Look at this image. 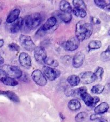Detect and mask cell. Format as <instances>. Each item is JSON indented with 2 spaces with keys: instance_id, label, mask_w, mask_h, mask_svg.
I'll return each instance as SVG.
<instances>
[{
  "instance_id": "cell-1",
  "label": "cell",
  "mask_w": 110,
  "mask_h": 122,
  "mask_svg": "<svg viewBox=\"0 0 110 122\" xmlns=\"http://www.w3.org/2000/svg\"><path fill=\"white\" fill-rule=\"evenodd\" d=\"M93 27L91 24L86 23L84 20H81L76 25V37L80 41L89 38L93 32Z\"/></svg>"
},
{
  "instance_id": "cell-2",
  "label": "cell",
  "mask_w": 110,
  "mask_h": 122,
  "mask_svg": "<svg viewBox=\"0 0 110 122\" xmlns=\"http://www.w3.org/2000/svg\"><path fill=\"white\" fill-rule=\"evenodd\" d=\"M41 21V15L39 13H34L27 16L23 20V26L29 29H34L40 24Z\"/></svg>"
},
{
  "instance_id": "cell-3",
  "label": "cell",
  "mask_w": 110,
  "mask_h": 122,
  "mask_svg": "<svg viewBox=\"0 0 110 122\" xmlns=\"http://www.w3.org/2000/svg\"><path fill=\"white\" fill-rule=\"evenodd\" d=\"M4 71L7 76L12 78L19 79L22 76V71L18 67L14 65H5L1 68Z\"/></svg>"
},
{
  "instance_id": "cell-4",
  "label": "cell",
  "mask_w": 110,
  "mask_h": 122,
  "mask_svg": "<svg viewBox=\"0 0 110 122\" xmlns=\"http://www.w3.org/2000/svg\"><path fill=\"white\" fill-rule=\"evenodd\" d=\"M20 42L21 46L28 51H33L36 47L35 44L29 36L21 35L20 36Z\"/></svg>"
},
{
  "instance_id": "cell-5",
  "label": "cell",
  "mask_w": 110,
  "mask_h": 122,
  "mask_svg": "<svg viewBox=\"0 0 110 122\" xmlns=\"http://www.w3.org/2000/svg\"><path fill=\"white\" fill-rule=\"evenodd\" d=\"M44 75L50 81H54L60 76L61 71L55 68L47 66H44L43 68Z\"/></svg>"
},
{
  "instance_id": "cell-6",
  "label": "cell",
  "mask_w": 110,
  "mask_h": 122,
  "mask_svg": "<svg viewBox=\"0 0 110 122\" xmlns=\"http://www.w3.org/2000/svg\"><path fill=\"white\" fill-rule=\"evenodd\" d=\"M32 78L34 82L38 86H45L47 83V80L43 72L39 69H35L32 73Z\"/></svg>"
},
{
  "instance_id": "cell-7",
  "label": "cell",
  "mask_w": 110,
  "mask_h": 122,
  "mask_svg": "<svg viewBox=\"0 0 110 122\" xmlns=\"http://www.w3.org/2000/svg\"><path fill=\"white\" fill-rule=\"evenodd\" d=\"M34 56L36 61L39 64H44V61L47 57V52L42 46H37L34 50Z\"/></svg>"
},
{
  "instance_id": "cell-8",
  "label": "cell",
  "mask_w": 110,
  "mask_h": 122,
  "mask_svg": "<svg viewBox=\"0 0 110 122\" xmlns=\"http://www.w3.org/2000/svg\"><path fill=\"white\" fill-rule=\"evenodd\" d=\"M79 77L80 81L84 84L92 83L97 80L94 73L92 71H86L80 74Z\"/></svg>"
},
{
  "instance_id": "cell-9",
  "label": "cell",
  "mask_w": 110,
  "mask_h": 122,
  "mask_svg": "<svg viewBox=\"0 0 110 122\" xmlns=\"http://www.w3.org/2000/svg\"><path fill=\"white\" fill-rule=\"evenodd\" d=\"M18 60L20 65L24 68L29 69L31 67L32 61L31 56L25 52H22L20 54Z\"/></svg>"
},
{
  "instance_id": "cell-10",
  "label": "cell",
  "mask_w": 110,
  "mask_h": 122,
  "mask_svg": "<svg viewBox=\"0 0 110 122\" xmlns=\"http://www.w3.org/2000/svg\"><path fill=\"white\" fill-rule=\"evenodd\" d=\"M85 54L83 52H79L75 54L73 59V66L76 68L81 67L85 60Z\"/></svg>"
},
{
  "instance_id": "cell-11",
  "label": "cell",
  "mask_w": 110,
  "mask_h": 122,
  "mask_svg": "<svg viewBox=\"0 0 110 122\" xmlns=\"http://www.w3.org/2000/svg\"><path fill=\"white\" fill-rule=\"evenodd\" d=\"M80 41L76 37H72L68 40L65 44V48L69 51H73L77 50L79 47Z\"/></svg>"
},
{
  "instance_id": "cell-12",
  "label": "cell",
  "mask_w": 110,
  "mask_h": 122,
  "mask_svg": "<svg viewBox=\"0 0 110 122\" xmlns=\"http://www.w3.org/2000/svg\"><path fill=\"white\" fill-rule=\"evenodd\" d=\"M57 23V20L55 17H50L46 20V22L44 23L43 26L41 27V29L44 32H46L48 30L53 28L55 25Z\"/></svg>"
},
{
  "instance_id": "cell-13",
  "label": "cell",
  "mask_w": 110,
  "mask_h": 122,
  "mask_svg": "<svg viewBox=\"0 0 110 122\" xmlns=\"http://www.w3.org/2000/svg\"><path fill=\"white\" fill-rule=\"evenodd\" d=\"M20 11L18 9H15L10 12L7 18V22L8 23H12L18 20L20 16Z\"/></svg>"
},
{
  "instance_id": "cell-14",
  "label": "cell",
  "mask_w": 110,
  "mask_h": 122,
  "mask_svg": "<svg viewBox=\"0 0 110 122\" xmlns=\"http://www.w3.org/2000/svg\"><path fill=\"white\" fill-rule=\"evenodd\" d=\"M23 19L21 17L18 18V20H17L15 22H14V24H12L11 28L10 29L11 32L12 33H16L18 32L23 28Z\"/></svg>"
},
{
  "instance_id": "cell-15",
  "label": "cell",
  "mask_w": 110,
  "mask_h": 122,
  "mask_svg": "<svg viewBox=\"0 0 110 122\" xmlns=\"http://www.w3.org/2000/svg\"><path fill=\"white\" fill-rule=\"evenodd\" d=\"M109 109V105L106 102H102L95 108L94 111L96 114L101 115L106 112Z\"/></svg>"
},
{
  "instance_id": "cell-16",
  "label": "cell",
  "mask_w": 110,
  "mask_h": 122,
  "mask_svg": "<svg viewBox=\"0 0 110 122\" xmlns=\"http://www.w3.org/2000/svg\"><path fill=\"white\" fill-rule=\"evenodd\" d=\"M59 7H60V11L63 12L71 13L72 10H73L70 4L69 3V2L65 1V0H62L60 2Z\"/></svg>"
},
{
  "instance_id": "cell-17",
  "label": "cell",
  "mask_w": 110,
  "mask_h": 122,
  "mask_svg": "<svg viewBox=\"0 0 110 122\" xmlns=\"http://www.w3.org/2000/svg\"><path fill=\"white\" fill-rule=\"evenodd\" d=\"M0 95H3L7 96V97L12 101L14 102H20V98L15 93L11 91H0Z\"/></svg>"
},
{
  "instance_id": "cell-18",
  "label": "cell",
  "mask_w": 110,
  "mask_h": 122,
  "mask_svg": "<svg viewBox=\"0 0 110 122\" xmlns=\"http://www.w3.org/2000/svg\"><path fill=\"white\" fill-rule=\"evenodd\" d=\"M68 107L70 110L72 111H76L79 110L81 108V104L79 101L77 100L73 99L69 102L68 104Z\"/></svg>"
},
{
  "instance_id": "cell-19",
  "label": "cell",
  "mask_w": 110,
  "mask_h": 122,
  "mask_svg": "<svg viewBox=\"0 0 110 122\" xmlns=\"http://www.w3.org/2000/svg\"><path fill=\"white\" fill-rule=\"evenodd\" d=\"M2 82L4 85L9 86H16L18 85V81L16 80L14 78L9 77V76H5L1 80Z\"/></svg>"
},
{
  "instance_id": "cell-20",
  "label": "cell",
  "mask_w": 110,
  "mask_h": 122,
  "mask_svg": "<svg viewBox=\"0 0 110 122\" xmlns=\"http://www.w3.org/2000/svg\"><path fill=\"white\" fill-rule=\"evenodd\" d=\"M67 82L71 87H75L80 83V79L77 75H71L67 78Z\"/></svg>"
},
{
  "instance_id": "cell-21",
  "label": "cell",
  "mask_w": 110,
  "mask_h": 122,
  "mask_svg": "<svg viewBox=\"0 0 110 122\" xmlns=\"http://www.w3.org/2000/svg\"><path fill=\"white\" fill-rule=\"evenodd\" d=\"M81 98L83 102L85 103V104L88 107H92V102H93V97L89 94L88 92H85V93L83 94L81 96Z\"/></svg>"
},
{
  "instance_id": "cell-22",
  "label": "cell",
  "mask_w": 110,
  "mask_h": 122,
  "mask_svg": "<svg viewBox=\"0 0 110 122\" xmlns=\"http://www.w3.org/2000/svg\"><path fill=\"white\" fill-rule=\"evenodd\" d=\"M102 43L100 41L98 40H94V41H91L88 44V48L89 51L92 50L99 49L101 47Z\"/></svg>"
},
{
  "instance_id": "cell-23",
  "label": "cell",
  "mask_w": 110,
  "mask_h": 122,
  "mask_svg": "<svg viewBox=\"0 0 110 122\" xmlns=\"http://www.w3.org/2000/svg\"><path fill=\"white\" fill-rule=\"evenodd\" d=\"M59 17L63 22L65 23H68L72 20V15L69 12H60L59 14Z\"/></svg>"
},
{
  "instance_id": "cell-24",
  "label": "cell",
  "mask_w": 110,
  "mask_h": 122,
  "mask_svg": "<svg viewBox=\"0 0 110 122\" xmlns=\"http://www.w3.org/2000/svg\"><path fill=\"white\" fill-rule=\"evenodd\" d=\"M44 64L47 65L48 66L52 67V68H55L59 66V62L56 59L54 58L47 57L46 59L44 61Z\"/></svg>"
},
{
  "instance_id": "cell-25",
  "label": "cell",
  "mask_w": 110,
  "mask_h": 122,
  "mask_svg": "<svg viewBox=\"0 0 110 122\" xmlns=\"http://www.w3.org/2000/svg\"><path fill=\"white\" fill-rule=\"evenodd\" d=\"M73 5L76 9H86V6L84 2L82 0H74L73 1Z\"/></svg>"
},
{
  "instance_id": "cell-26",
  "label": "cell",
  "mask_w": 110,
  "mask_h": 122,
  "mask_svg": "<svg viewBox=\"0 0 110 122\" xmlns=\"http://www.w3.org/2000/svg\"><path fill=\"white\" fill-rule=\"evenodd\" d=\"M73 14L76 16L80 18H84L86 16V11L85 10L82 9H76V8H74L72 10Z\"/></svg>"
},
{
  "instance_id": "cell-27",
  "label": "cell",
  "mask_w": 110,
  "mask_h": 122,
  "mask_svg": "<svg viewBox=\"0 0 110 122\" xmlns=\"http://www.w3.org/2000/svg\"><path fill=\"white\" fill-rule=\"evenodd\" d=\"M104 90V86L102 85H96L94 86L91 89V92L92 93L99 94L102 93Z\"/></svg>"
},
{
  "instance_id": "cell-28",
  "label": "cell",
  "mask_w": 110,
  "mask_h": 122,
  "mask_svg": "<svg viewBox=\"0 0 110 122\" xmlns=\"http://www.w3.org/2000/svg\"><path fill=\"white\" fill-rule=\"evenodd\" d=\"M94 74L96 77L97 80H102L103 76L104 74V69L101 67H98L96 69L94 72Z\"/></svg>"
},
{
  "instance_id": "cell-29",
  "label": "cell",
  "mask_w": 110,
  "mask_h": 122,
  "mask_svg": "<svg viewBox=\"0 0 110 122\" xmlns=\"http://www.w3.org/2000/svg\"><path fill=\"white\" fill-rule=\"evenodd\" d=\"M87 113L85 112H81L76 116L75 120L76 122H83L87 117Z\"/></svg>"
},
{
  "instance_id": "cell-30",
  "label": "cell",
  "mask_w": 110,
  "mask_h": 122,
  "mask_svg": "<svg viewBox=\"0 0 110 122\" xmlns=\"http://www.w3.org/2000/svg\"><path fill=\"white\" fill-rule=\"evenodd\" d=\"M100 57L103 62H107L110 60V51L106 49L101 53Z\"/></svg>"
},
{
  "instance_id": "cell-31",
  "label": "cell",
  "mask_w": 110,
  "mask_h": 122,
  "mask_svg": "<svg viewBox=\"0 0 110 122\" xmlns=\"http://www.w3.org/2000/svg\"><path fill=\"white\" fill-rule=\"evenodd\" d=\"M94 2L97 7L103 9H105L107 5L106 1H103V0H95Z\"/></svg>"
},
{
  "instance_id": "cell-32",
  "label": "cell",
  "mask_w": 110,
  "mask_h": 122,
  "mask_svg": "<svg viewBox=\"0 0 110 122\" xmlns=\"http://www.w3.org/2000/svg\"><path fill=\"white\" fill-rule=\"evenodd\" d=\"M87 92V88L85 87H81L80 88H77L76 90H74V95L76 94L77 95H79L81 96L83 94Z\"/></svg>"
},
{
  "instance_id": "cell-33",
  "label": "cell",
  "mask_w": 110,
  "mask_h": 122,
  "mask_svg": "<svg viewBox=\"0 0 110 122\" xmlns=\"http://www.w3.org/2000/svg\"><path fill=\"white\" fill-rule=\"evenodd\" d=\"M8 47H9V49L10 50H11V51H15V52H18L20 51V46H19L18 44L14 43L10 44L9 46H8Z\"/></svg>"
},
{
  "instance_id": "cell-34",
  "label": "cell",
  "mask_w": 110,
  "mask_h": 122,
  "mask_svg": "<svg viewBox=\"0 0 110 122\" xmlns=\"http://www.w3.org/2000/svg\"><path fill=\"white\" fill-rule=\"evenodd\" d=\"M74 90L72 89L70 87H69L68 86L65 88V95L68 96H70L74 95Z\"/></svg>"
},
{
  "instance_id": "cell-35",
  "label": "cell",
  "mask_w": 110,
  "mask_h": 122,
  "mask_svg": "<svg viewBox=\"0 0 110 122\" xmlns=\"http://www.w3.org/2000/svg\"><path fill=\"white\" fill-rule=\"evenodd\" d=\"M90 20L91 22L94 24H99L101 23L100 20L97 17H96L91 16L90 17Z\"/></svg>"
},
{
  "instance_id": "cell-36",
  "label": "cell",
  "mask_w": 110,
  "mask_h": 122,
  "mask_svg": "<svg viewBox=\"0 0 110 122\" xmlns=\"http://www.w3.org/2000/svg\"><path fill=\"white\" fill-rule=\"evenodd\" d=\"M102 117V115L100 114H96V113H95V114H92L90 116V120L91 121H95V120L97 119H100Z\"/></svg>"
},
{
  "instance_id": "cell-37",
  "label": "cell",
  "mask_w": 110,
  "mask_h": 122,
  "mask_svg": "<svg viewBox=\"0 0 110 122\" xmlns=\"http://www.w3.org/2000/svg\"><path fill=\"white\" fill-rule=\"evenodd\" d=\"M99 100H100V99H99L98 97L95 96L94 97H93V102H92V107H94L96 106V105L99 102Z\"/></svg>"
},
{
  "instance_id": "cell-38",
  "label": "cell",
  "mask_w": 110,
  "mask_h": 122,
  "mask_svg": "<svg viewBox=\"0 0 110 122\" xmlns=\"http://www.w3.org/2000/svg\"><path fill=\"white\" fill-rule=\"evenodd\" d=\"M7 76V75L4 72V71L2 69H0V81L2 79L3 77Z\"/></svg>"
},
{
  "instance_id": "cell-39",
  "label": "cell",
  "mask_w": 110,
  "mask_h": 122,
  "mask_svg": "<svg viewBox=\"0 0 110 122\" xmlns=\"http://www.w3.org/2000/svg\"><path fill=\"white\" fill-rule=\"evenodd\" d=\"M4 61H5V60H4L1 54H0V65H2L4 63Z\"/></svg>"
},
{
  "instance_id": "cell-40",
  "label": "cell",
  "mask_w": 110,
  "mask_h": 122,
  "mask_svg": "<svg viewBox=\"0 0 110 122\" xmlns=\"http://www.w3.org/2000/svg\"><path fill=\"white\" fill-rule=\"evenodd\" d=\"M4 45V41L3 39H0V48L2 47Z\"/></svg>"
},
{
  "instance_id": "cell-41",
  "label": "cell",
  "mask_w": 110,
  "mask_h": 122,
  "mask_svg": "<svg viewBox=\"0 0 110 122\" xmlns=\"http://www.w3.org/2000/svg\"><path fill=\"white\" fill-rule=\"evenodd\" d=\"M105 10H107V11H110V4H109V5H107L106 7Z\"/></svg>"
},
{
  "instance_id": "cell-42",
  "label": "cell",
  "mask_w": 110,
  "mask_h": 122,
  "mask_svg": "<svg viewBox=\"0 0 110 122\" xmlns=\"http://www.w3.org/2000/svg\"><path fill=\"white\" fill-rule=\"evenodd\" d=\"M98 122H109L106 119H104V118H101L99 120V121Z\"/></svg>"
},
{
  "instance_id": "cell-43",
  "label": "cell",
  "mask_w": 110,
  "mask_h": 122,
  "mask_svg": "<svg viewBox=\"0 0 110 122\" xmlns=\"http://www.w3.org/2000/svg\"><path fill=\"white\" fill-rule=\"evenodd\" d=\"M107 49L108 50H110V45H109V46H108L107 48Z\"/></svg>"
},
{
  "instance_id": "cell-44",
  "label": "cell",
  "mask_w": 110,
  "mask_h": 122,
  "mask_svg": "<svg viewBox=\"0 0 110 122\" xmlns=\"http://www.w3.org/2000/svg\"><path fill=\"white\" fill-rule=\"evenodd\" d=\"M1 23H2V20H1V18H0V25H1Z\"/></svg>"
},
{
  "instance_id": "cell-45",
  "label": "cell",
  "mask_w": 110,
  "mask_h": 122,
  "mask_svg": "<svg viewBox=\"0 0 110 122\" xmlns=\"http://www.w3.org/2000/svg\"><path fill=\"white\" fill-rule=\"evenodd\" d=\"M2 9V5L1 3H0V10Z\"/></svg>"
},
{
  "instance_id": "cell-46",
  "label": "cell",
  "mask_w": 110,
  "mask_h": 122,
  "mask_svg": "<svg viewBox=\"0 0 110 122\" xmlns=\"http://www.w3.org/2000/svg\"></svg>"
}]
</instances>
